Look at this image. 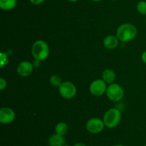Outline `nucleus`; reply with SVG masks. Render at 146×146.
<instances>
[{
  "instance_id": "nucleus-1",
  "label": "nucleus",
  "mask_w": 146,
  "mask_h": 146,
  "mask_svg": "<svg viewBox=\"0 0 146 146\" xmlns=\"http://www.w3.org/2000/svg\"><path fill=\"white\" fill-rule=\"evenodd\" d=\"M138 30L135 25L131 23H125L118 27L116 37L122 42H128L133 40L137 36Z\"/></svg>"
},
{
  "instance_id": "nucleus-2",
  "label": "nucleus",
  "mask_w": 146,
  "mask_h": 146,
  "mask_svg": "<svg viewBox=\"0 0 146 146\" xmlns=\"http://www.w3.org/2000/svg\"><path fill=\"white\" fill-rule=\"evenodd\" d=\"M49 47L48 44L44 40H37L33 44L31 47V54L35 60L42 61L46 60L49 55Z\"/></svg>"
},
{
  "instance_id": "nucleus-3",
  "label": "nucleus",
  "mask_w": 146,
  "mask_h": 146,
  "mask_svg": "<svg viewBox=\"0 0 146 146\" xmlns=\"http://www.w3.org/2000/svg\"><path fill=\"white\" fill-rule=\"evenodd\" d=\"M121 120V113L117 108H111L107 110L103 118L105 127L108 128L115 127L119 124Z\"/></svg>"
},
{
  "instance_id": "nucleus-4",
  "label": "nucleus",
  "mask_w": 146,
  "mask_h": 146,
  "mask_svg": "<svg viewBox=\"0 0 146 146\" xmlns=\"http://www.w3.org/2000/svg\"><path fill=\"white\" fill-rule=\"evenodd\" d=\"M106 96L111 101L119 102L124 96V90L121 86L117 83H112L107 87Z\"/></svg>"
},
{
  "instance_id": "nucleus-5",
  "label": "nucleus",
  "mask_w": 146,
  "mask_h": 146,
  "mask_svg": "<svg viewBox=\"0 0 146 146\" xmlns=\"http://www.w3.org/2000/svg\"><path fill=\"white\" fill-rule=\"evenodd\" d=\"M58 91L61 97L64 99H72L76 94V87L71 82H63L58 87Z\"/></svg>"
},
{
  "instance_id": "nucleus-6",
  "label": "nucleus",
  "mask_w": 146,
  "mask_h": 146,
  "mask_svg": "<svg viewBox=\"0 0 146 146\" xmlns=\"http://www.w3.org/2000/svg\"><path fill=\"white\" fill-rule=\"evenodd\" d=\"M107 84L102 79H97L91 83L89 86V91L94 96L100 97L106 92Z\"/></svg>"
},
{
  "instance_id": "nucleus-7",
  "label": "nucleus",
  "mask_w": 146,
  "mask_h": 146,
  "mask_svg": "<svg viewBox=\"0 0 146 146\" xmlns=\"http://www.w3.org/2000/svg\"><path fill=\"white\" fill-rule=\"evenodd\" d=\"M104 127H105V125H104V120L98 117H93V118L89 119L86 125V130L92 134H97V133H101L104 129Z\"/></svg>"
},
{
  "instance_id": "nucleus-8",
  "label": "nucleus",
  "mask_w": 146,
  "mask_h": 146,
  "mask_svg": "<svg viewBox=\"0 0 146 146\" xmlns=\"http://www.w3.org/2000/svg\"><path fill=\"white\" fill-rule=\"evenodd\" d=\"M15 119V113L11 108L8 107L0 109V123L2 124H9Z\"/></svg>"
},
{
  "instance_id": "nucleus-9",
  "label": "nucleus",
  "mask_w": 146,
  "mask_h": 146,
  "mask_svg": "<svg viewBox=\"0 0 146 146\" xmlns=\"http://www.w3.org/2000/svg\"><path fill=\"white\" fill-rule=\"evenodd\" d=\"M34 65L29 61H22L17 66V73L21 77H27L32 73Z\"/></svg>"
},
{
  "instance_id": "nucleus-10",
  "label": "nucleus",
  "mask_w": 146,
  "mask_h": 146,
  "mask_svg": "<svg viewBox=\"0 0 146 146\" xmlns=\"http://www.w3.org/2000/svg\"><path fill=\"white\" fill-rule=\"evenodd\" d=\"M103 44L108 50H114L119 44V40L114 35H108L104 39Z\"/></svg>"
},
{
  "instance_id": "nucleus-11",
  "label": "nucleus",
  "mask_w": 146,
  "mask_h": 146,
  "mask_svg": "<svg viewBox=\"0 0 146 146\" xmlns=\"http://www.w3.org/2000/svg\"><path fill=\"white\" fill-rule=\"evenodd\" d=\"M48 143L49 146H64L66 145V140L64 136L55 133L50 136Z\"/></svg>"
},
{
  "instance_id": "nucleus-12",
  "label": "nucleus",
  "mask_w": 146,
  "mask_h": 146,
  "mask_svg": "<svg viewBox=\"0 0 146 146\" xmlns=\"http://www.w3.org/2000/svg\"><path fill=\"white\" fill-rule=\"evenodd\" d=\"M115 79V73L111 69H106L102 73V80L106 84H112Z\"/></svg>"
},
{
  "instance_id": "nucleus-13",
  "label": "nucleus",
  "mask_w": 146,
  "mask_h": 146,
  "mask_svg": "<svg viewBox=\"0 0 146 146\" xmlns=\"http://www.w3.org/2000/svg\"><path fill=\"white\" fill-rule=\"evenodd\" d=\"M17 0H0V7L4 11H10L16 7Z\"/></svg>"
},
{
  "instance_id": "nucleus-14",
  "label": "nucleus",
  "mask_w": 146,
  "mask_h": 146,
  "mask_svg": "<svg viewBox=\"0 0 146 146\" xmlns=\"http://www.w3.org/2000/svg\"><path fill=\"white\" fill-rule=\"evenodd\" d=\"M68 127L66 123H64V122H60L56 125L55 133L56 134L64 136L68 132Z\"/></svg>"
},
{
  "instance_id": "nucleus-15",
  "label": "nucleus",
  "mask_w": 146,
  "mask_h": 146,
  "mask_svg": "<svg viewBox=\"0 0 146 146\" xmlns=\"http://www.w3.org/2000/svg\"><path fill=\"white\" fill-rule=\"evenodd\" d=\"M136 9L139 14L146 16V1L141 0L138 1L137 3Z\"/></svg>"
},
{
  "instance_id": "nucleus-16",
  "label": "nucleus",
  "mask_w": 146,
  "mask_h": 146,
  "mask_svg": "<svg viewBox=\"0 0 146 146\" xmlns=\"http://www.w3.org/2000/svg\"><path fill=\"white\" fill-rule=\"evenodd\" d=\"M62 82H63L61 81V77L58 75H56V74H54L50 78V83L53 86H55V87H59L60 84Z\"/></svg>"
},
{
  "instance_id": "nucleus-17",
  "label": "nucleus",
  "mask_w": 146,
  "mask_h": 146,
  "mask_svg": "<svg viewBox=\"0 0 146 146\" xmlns=\"http://www.w3.org/2000/svg\"><path fill=\"white\" fill-rule=\"evenodd\" d=\"M9 60L7 59V54L4 52H1V67L2 68L4 67V65L7 64L8 63Z\"/></svg>"
},
{
  "instance_id": "nucleus-18",
  "label": "nucleus",
  "mask_w": 146,
  "mask_h": 146,
  "mask_svg": "<svg viewBox=\"0 0 146 146\" xmlns=\"http://www.w3.org/2000/svg\"><path fill=\"white\" fill-rule=\"evenodd\" d=\"M7 80H5L4 78L3 77H1L0 78V90H4V89L7 87Z\"/></svg>"
},
{
  "instance_id": "nucleus-19",
  "label": "nucleus",
  "mask_w": 146,
  "mask_h": 146,
  "mask_svg": "<svg viewBox=\"0 0 146 146\" xmlns=\"http://www.w3.org/2000/svg\"><path fill=\"white\" fill-rule=\"evenodd\" d=\"M29 1L34 5H39V4H42L45 0H29Z\"/></svg>"
},
{
  "instance_id": "nucleus-20",
  "label": "nucleus",
  "mask_w": 146,
  "mask_h": 146,
  "mask_svg": "<svg viewBox=\"0 0 146 146\" xmlns=\"http://www.w3.org/2000/svg\"><path fill=\"white\" fill-rule=\"evenodd\" d=\"M141 60H142L143 62L146 64V50L143 52L142 55H141Z\"/></svg>"
},
{
  "instance_id": "nucleus-21",
  "label": "nucleus",
  "mask_w": 146,
  "mask_h": 146,
  "mask_svg": "<svg viewBox=\"0 0 146 146\" xmlns=\"http://www.w3.org/2000/svg\"><path fill=\"white\" fill-rule=\"evenodd\" d=\"M74 146H87L85 143H76L74 145Z\"/></svg>"
},
{
  "instance_id": "nucleus-22",
  "label": "nucleus",
  "mask_w": 146,
  "mask_h": 146,
  "mask_svg": "<svg viewBox=\"0 0 146 146\" xmlns=\"http://www.w3.org/2000/svg\"><path fill=\"white\" fill-rule=\"evenodd\" d=\"M68 1H71V2H76V1H77L78 0H68Z\"/></svg>"
},
{
  "instance_id": "nucleus-23",
  "label": "nucleus",
  "mask_w": 146,
  "mask_h": 146,
  "mask_svg": "<svg viewBox=\"0 0 146 146\" xmlns=\"http://www.w3.org/2000/svg\"><path fill=\"white\" fill-rule=\"evenodd\" d=\"M91 1H95V2H98V1H102V0H91Z\"/></svg>"
},
{
  "instance_id": "nucleus-24",
  "label": "nucleus",
  "mask_w": 146,
  "mask_h": 146,
  "mask_svg": "<svg viewBox=\"0 0 146 146\" xmlns=\"http://www.w3.org/2000/svg\"><path fill=\"white\" fill-rule=\"evenodd\" d=\"M114 146H124L123 145H121V144H117V145H114Z\"/></svg>"
},
{
  "instance_id": "nucleus-25",
  "label": "nucleus",
  "mask_w": 146,
  "mask_h": 146,
  "mask_svg": "<svg viewBox=\"0 0 146 146\" xmlns=\"http://www.w3.org/2000/svg\"><path fill=\"white\" fill-rule=\"evenodd\" d=\"M64 146H71V145H64Z\"/></svg>"
},
{
  "instance_id": "nucleus-26",
  "label": "nucleus",
  "mask_w": 146,
  "mask_h": 146,
  "mask_svg": "<svg viewBox=\"0 0 146 146\" xmlns=\"http://www.w3.org/2000/svg\"><path fill=\"white\" fill-rule=\"evenodd\" d=\"M145 24H146V17H145Z\"/></svg>"
},
{
  "instance_id": "nucleus-27",
  "label": "nucleus",
  "mask_w": 146,
  "mask_h": 146,
  "mask_svg": "<svg viewBox=\"0 0 146 146\" xmlns=\"http://www.w3.org/2000/svg\"><path fill=\"white\" fill-rule=\"evenodd\" d=\"M114 1H115V0H114Z\"/></svg>"
},
{
  "instance_id": "nucleus-28",
  "label": "nucleus",
  "mask_w": 146,
  "mask_h": 146,
  "mask_svg": "<svg viewBox=\"0 0 146 146\" xmlns=\"http://www.w3.org/2000/svg\"><path fill=\"white\" fill-rule=\"evenodd\" d=\"M145 146H146V145H145Z\"/></svg>"
}]
</instances>
